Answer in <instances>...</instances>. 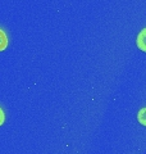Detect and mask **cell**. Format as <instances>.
I'll return each mask as SVG.
<instances>
[{
    "label": "cell",
    "mask_w": 146,
    "mask_h": 154,
    "mask_svg": "<svg viewBox=\"0 0 146 154\" xmlns=\"http://www.w3.org/2000/svg\"><path fill=\"white\" fill-rule=\"evenodd\" d=\"M137 46L138 49H141L142 51L146 53V27L141 30V32L137 35Z\"/></svg>",
    "instance_id": "1"
},
{
    "label": "cell",
    "mask_w": 146,
    "mask_h": 154,
    "mask_svg": "<svg viewBox=\"0 0 146 154\" xmlns=\"http://www.w3.org/2000/svg\"><path fill=\"white\" fill-rule=\"evenodd\" d=\"M7 45H8V37H7V33L4 32L2 28H0V51L5 50Z\"/></svg>",
    "instance_id": "2"
},
{
    "label": "cell",
    "mask_w": 146,
    "mask_h": 154,
    "mask_svg": "<svg viewBox=\"0 0 146 154\" xmlns=\"http://www.w3.org/2000/svg\"><path fill=\"white\" fill-rule=\"evenodd\" d=\"M137 119H138V122L142 125V126L146 127V107L145 108H141L138 110V113H137Z\"/></svg>",
    "instance_id": "3"
},
{
    "label": "cell",
    "mask_w": 146,
    "mask_h": 154,
    "mask_svg": "<svg viewBox=\"0 0 146 154\" xmlns=\"http://www.w3.org/2000/svg\"><path fill=\"white\" fill-rule=\"evenodd\" d=\"M4 121H5V114H4V110L0 108V126L4 123Z\"/></svg>",
    "instance_id": "4"
}]
</instances>
